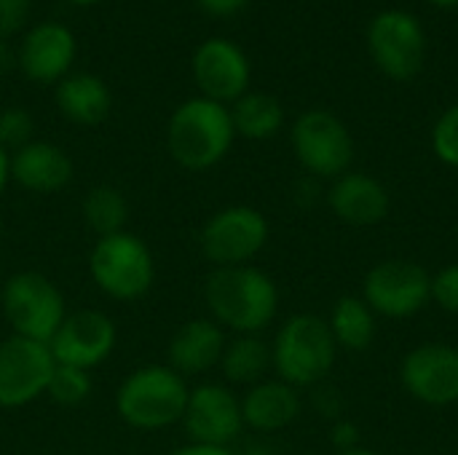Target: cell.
Masks as SVG:
<instances>
[{"label": "cell", "instance_id": "1", "mask_svg": "<svg viewBox=\"0 0 458 455\" xmlns=\"http://www.w3.org/2000/svg\"><path fill=\"white\" fill-rule=\"evenodd\" d=\"M204 306L231 335H263L279 314V287L258 265L212 268L204 279Z\"/></svg>", "mask_w": 458, "mask_h": 455}, {"label": "cell", "instance_id": "2", "mask_svg": "<svg viewBox=\"0 0 458 455\" xmlns=\"http://www.w3.org/2000/svg\"><path fill=\"white\" fill-rule=\"evenodd\" d=\"M236 129L228 105L207 97L185 99L166 123V150L180 169H215L233 147Z\"/></svg>", "mask_w": 458, "mask_h": 455}, {"label": "cell", "instance_id": "3", "mask_svg": "<svg viewBox=\"0 0 458 455\" xmlns=\"http://www.w3.org/2000/svg\"><path fill=\"white\" fill-rule=\"evenodd\" d=\"M191 386L169 365H142L115 389V416L134 432H166L182 421Z\"/></svg>", "mask_w": 458, "mask_h": 455}, {"label": "cell", "instance_id": "4", "mask_svg": "<svg viewBox=\"0 0 458 455\" xmlns=\"http://www.w3.org/2000/svg\"><path fill=\"white\" fill-rule=\"evenodd\" d=\"M338 343L327 319L317 314H295L284 319L271 341V370L293 389L319 386L335 367Z\"/></svg>", "mask_w": 458, "mask_h": 455}, {"label": "cell", "instance_id": "5", "mask_svg": "<svg viewBox=\"0 0 458 455\" xmlns=\"http://www.w3.org/2000/svg\"><path fill=\"white\" fill-rule=\"evenodd\" d=\"M89 276L105 298L115 303H137L156 284L153 249L129 228L102 236L89 252Z\"/></svg>", "mask_w": 458, "mask_h": 455}, {"label": "cell", "instance_id": "6", "mask_svg": "<svg viewBox=\"0 0 458 455\" xmlns=\"http://www.w3.org/2000/svg\"><path fill=\"white\" fill-rule=\"evenodd\" d=\"M0 311L11 335L48 343L67 319L64 292L40 271H16L0 287Z\"/></svg>", "mask_w": 458, "mask_h": 455}, {"label": "cell", "instance_id": "7", "mask_svg": "<svg viewBox=\"0 0 458 455\" xmlns=\"http://www.w3.org/2000/svg\"><path fill=\"white\" fill-rule=\"evenodd\" d=\"M268 217L247 204H231L207 217L199 233L201 257L212 268L252 265V260L268 247Z\"/></svg>", "mask_w": 458, "mask_h": 455}, {"label": "cell", "instance_id": "8", "mask_svg": "<svg viewBox=\"0 0 458 455\" xmlns=\"http://www.w3.org/2000/svg\"><path fill=\"white\" fill-rule=\"evenodd\" d=\"M290 145L298 164L319 180H338L352 172L354 137L330 110H306L290 129Z\"/></svg>", "mask_w": 458, "mask_h": 455}, {"label": "cell", "instance_id": "9", "mask_svg": "<svg viewBox=\"0 0 458 455\" xmlns=\"http://www.w3.org/2000/svg\"><path fill=\"white\" fill-rule=\"evenodd\" d=\"M368 51L373 64L392 80H413L427 59V35L421 21L403 11L386 8L368 27Z\"/></svg>", "mask_w": 458, "mask_h": 455}, {"label": "cell", "instance_id": "10", "mask_svg": "<svg viewBox=\"0 0 458 455\" xmlns=\"http://www.w3.org/2000/svg\"><path fill=\"white\" fill-rule=\"evenodd\" d=\"M362 300L376 316L411 319L432 303V274L413 260H384L365 274Z\"/></svg>", "mask_w": 458, "mask_h": 455}, {"label": "cell", "instance_id": "11", "mask_svg": "<svg viewBox=\"0 0 458 455\" xmlns=\"http://www.w3.org/2000/svg\"><path fill=\"white\" fill-rule=\"evenodd\" d=\"M56 359L48 343L8 335L0 341V410H21L46 397Z\"/></svg>", "mask_w": 458, "mask_h": 455}, {"label": "cell", "instance_id": "12", "mask_svg": "<svg viewBox=\"0 0 458 455\" xmlns=\"http://www.w3.org/2000/svg\"><path fill=\"white\" fill-rule=\"evenodd\" d=\"M180 426L185 429L188 442L233 448L244 432L242 397L228 383L204 381L191 389Z\"/></svg>", "mask_w": 458, "mask_h": 455}, {"label": "cell", "instance_id": "13", "mask_svg": "<svg viewBox=\"0 0 458 455\" xmlns=\"http://www.w3.org/2000/svg\"><path fill=\"white\" fill-rule=\"evenodd\" d=\"M118 346V330L115 322L94 308L72 311L59 324L54 338L48 341V349L56 359V365L78 367V370H97L105 365Z\"/></svg>", "mask_w": 458, "mask_h": 455}, {"label": "cell", "instance_id": "14", "mask_svg": "<svg viewBox=\"0 0 458 455\" xmlns=\"http://www.w3.org/2000/svg\"><path fill=\"white\" fill-rule=\"evenodd\" d=\"M405 392L429 408H448L458 402V346L421 343L405 354L400 365Z\"/></svg>", "mask_w": 458, "mask_h": 455}, {"label": "cell", "instance_id": "15", "mask_svg": "<svg viewBox=\"0 0 458 455\" xmlns=\"http://www.w3.org/2000/svg\"><path fill=\"white\" fill-rule=\"evenodd\" d=\"M191 70L201 91L199 97H207L212 102L233 105L239 97L250 91V59L236 43L225 38L204 40L193 54Z\"/></svg>", "mask_w": 458, "mask_h": 455}, {"label": "cell", "instance_id": "16", "mask_svg": "<svg viewBox=\"0 0 458 455\" xmlns=\"http://www.w3.org/2000/svg\"><path fill=\"white\" fill-rule=\"evenodd\" d=\"M75 38L70 27L59 21H43L32 27L19 46V67L32 83H59L70 75L75 62Z\"/></svg>", "mask_w": 458, "mask_h": 455}, {"label": "cell", "instance_id": "17", "mask_svg": "<svg viewBox=\"0 0 458 455\" xmlns=\"http://www.w3.org/2000/svg\"><path fill=\"white\" fill-rule=\"evenodd\" d=\"M228 333L209 316H196L180 324L166 343V362L174 373L188 378H201L220 367Z\"/></svg>", "mask_w": 458, "mask_h": 455}, {"label": "cell", "instance_id": "18", "mask_svg": "<svg viewBox=\"0 0 458 455\" xmlns=\"http://www.w3.org/2000/svg\"><path fill=\"white\" fill-rule=\"evenodd\" d=\"M75 177L72 158L48 139H32L11 153V182L35 196H54Z\"/></svg>", "mask_w": 458, "mask_h": 455}, {"label": "cell", "instance_id": "19", "mask_svg": "<svg viewBox=\"0 0 458 455\" xmlns=\"http://www.w3.org/2000/svg\"><path fill=\"white\" fill-rule=\"evenodd\" d=\"M327 206L344 225L373 228L386 220L392 198L381 180L365 172H346L333 180L327 190Z\"/></svg>", "mask_w": 458, "mask_h": 455}, {"label": "cell", "instance_id": "20", "mask_svg": "<svg viewBox=\"0 0 458 455\" xmlns=\"http://www.w3.org/2000/svg\"><path fill=\"white\" fill-rule=\"evenodd\" d=\"M301 392L279 378H266L250 386L242 397L244 429H252L258 434H274L293 426L301 418Z\"/></svg>", "mask_w": 458, "mask_h": 455}, {"label": "cell", "instance_id": "21", "mask_svg": "<svg viewBox=\"0 0 458 455\" xmlns=\"http://www.w3.org/2000/svg\"><path fill=\"white\" fill-rule=\"evenodd\" d=\"M56 110L75 126H99L113 107L107 83L94 72H70L56 83Z\"/></svg>", "mask_w": 458, "mask_h": 455}, {"label": "cell", "instance_id": "22", "mask_svg": "<svg viewBox=\"0 0 458 455\" xmlns=\"http://www.w3.org/2000/svg\"><path fill=\"white\" fill-rule=\"evenodd\" d=\"M217 370L223 373L231 389H250L266 381V373L271 370V343H266L260 335H231L223 349Z\"/></svg>", "mask_w": 458, "mask_h": 455}, {"label": "cell", "instance_id": "23", "mask_svg": "<svg viewBox=\"0 0 458 455\" xmlns=\"http://www.w3.org/2000/svg\"><path fill=\"white\" fill-rule=\"evenodd\" d=\"M373 308L362 300V295H344L335 300L330 311V333L338 343V349L346 351H368L376 341L378 324H376Z\"/></svg>", "mask_w": 458, "mask_h": 455}, {"label": "cell", "instance_id": "24", "mask_svg": "<svg viewBox=\"0 0 458 455\" xmlns=\"http://www.w3.org/2000/svg\"><path fill=\"white\" fill-rule=\"evenodd\" d=\"M228 110H231L236 137H244V139H252V142L271 139L284 126L282 102L274 94H266V91H247Z\"/></svg>", "mask_w": 458, "mask_h": 455}, {"label": "cell", "instance_id": "25", "mask_svg": "<svg viewBox=\"0 0 458 455\" xmlns=\"http://www.w3.org/2000/svg\"><path fill=\"white\" fill-rule=\"evenodd\" d=\"M81 217H83V225L97 239L113 236V233L126 231L129 201L123 190H118L115 185H94L81 201Z\"/></svg>", "mask_w": 458, "mask_h": 455}, {"label": "cell", "instance_id": "26", "mask_svg": "<svg viewBox=\"0 0 458 455\" xmlns=\"http://www.w3.org/2000/svg\"><path fill=\"white\" fill-rule=\"evenodd\" d=\"M91 389H94L91 373L78 370V367L56 365L54 373H51L46 397L54 405H59V408H78V405H83L91 397Z\"/></svg>", "mask_w": 458, "mask_h": 455}, {"label": "cell", "instance_id": "27", "mask_svg": "<svg viewBox=\"0 0 458 455\" xmlns=\"http://www.w3.org/2000/svg\"><path fill=\"white\" fill-rule=\"evenodd\" d=\"M432 150L445 166L458 169V105L448 107L435 121V126H432Z\"/></svg>", "mask_w": 458, "mask_h": 455}, {"label": "cell", "instance_id": "28", "mask_svg": "<svg viewBox=\"0 0 458 455\" xmlns=\"http://www.w3.org/2000/svg\"><path fill=\"white\" fill-rule=\"evenodd\" d=\"M32 115L24 107H5L0 110V147L13 153L19 147H24L27 142H32Z\"/></svg>", "mask_w": 458, "mask_h": 455}, {"label": "cell", "instance_id": "29", "mask_svg": "<svg viewBox=\"0 0 458 455\" xmlns=\"http://www.w3.org/2000/svg\"><path fill=\"white\" fill-rule=\"evenodd\" d=\"M432 303L448 314H458V263L432 274Z\"/></svg>", "mask_w": 458, "mask_h": 455}, {"label": "cell", "instance_id": "30", "mask_svg": "<svg viewBox=\"0 0 458 455\" xmlns=\"http://www.w3.org/2000/svg\"><path fill=\"white\" fill-rule=\"evenodd\" d=\"M32 11V0H0V40L16 35Z\"/></svg>", "mask_w": 458, "mask_h": 455}, {"label": "cell", "instance_id": "31", "mask_svg": "<svg viewBox=\"0 0 458 455\" xmlns=\"http://www.w3.org/2000/svg\"><path fill=\"white\" fill-rule=\"evenodd\" d=\"M330 442L338 453H346L352 448H360V429L352 421H335L330 432Z\"/></svg>", "mask_w": 458, "mask_h": 455}, {"label": "cell", "instance_id": "32", "mask_svg": "<svg viewBox=\"0 0 458 455\" xmlns=\"http://www.w3.org/2000/svg\"><path fill=\"white\" fill-rule=\"evenodd\" d=\"M196 3L212 16H233L247 5V0H196Z\"/></svg>", "mask_w": 458, "mask_h": 455}, {"label": "cell", "instance_id": "33", "mask_svg": "<svg viewBox=\"0 0 458 455\" xmlns=\"http://www.w3.org/2000/svg\"><path fill=\"white\" fill-rule=\"evenodd\" d=\"M166 455H239L233 448H220V445H196V442H185L180 448H174Z\"/></svg>", "mask_w": 458, "mask_h": 455}, {"label": "cell", "instance_id": "34", "mask_svg": "<svg viewBox=\"0 0 458 455\" xmlns=\"http://www.w3.org/2000/svg\"><path fill=\"white\" fill-rule=\"evenodd\" d=\"M11 185V153L0 147V196Z\"/></svg>", "mask_w": 458, "mask_h": 455}, {"label": "cell", "instance_id": "35", "mask_svg": "<svg viewBox=\"0 0 458 455\" xmlns=\"http://www.w3.org/2000/svg\"><path fill=\"white\" fill-rule=\"evenodd\" d=\"M338 455H381V453H376V451H370V448L360 445V448H352V451H346V453H338Z\"/></svg>", "mask_w": 458, "mask_h": 455}, {"label": "cell", "instance_id": "36", "mask_svg": "<svg viewBox=\"0 0 458 455\" xmlns=\"http://www.w3.org/2000/svg\"><path fill=\"white\" fill-rule=\"evenodd\" d=\"M432 5H437V8H454L458 5V0H429Z\"/></svg>", "mask_w": 458, "mask_h": 455}, {"label": "cell", "instance_id": "37", "mask_svg": "<svg viewBox=\"0 0 458 455\" xmlns=\"http://www.w3.org/2000/svg\"><path fill=\"white\" fill-rule=\"evenodd\" d=\"M70 3H75V5H94V3H99V0H70Z\"/></svg>", "mask_w": 458, "mask_h": 455}, {"label": "cell", "instance_id": "38", "mask_svg": "<svg viewBox=\"0 0 458 455\" xmlns=\"http://www.w3.org/2000/svg\"><path fill=\"white\" fill-rule=\"evenodd\" d=\"M3 236H5V225H3V217H0V247H3Z\"/></svg>", "mask_w": 458, "mask_h": 455}]
</instances>
